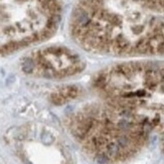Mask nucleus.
Segmentation results:
<instances>
[{
  "label": "nucleus",
  "mask_w": 164,
  "mask_h": 164,
  "mask_svg": "<svg viewBox=\"0 0 164 164\" xmlns=\"http://www.w3.org/2000/svg\"><path fill=\"white\" fill-rule=\"evenodd\" d=\"M26 164H32V163H31V162H29V161H27V162H26Z\"/></svg>",
  "instance_id": "obj_6"
},
{
  "label": "nucleus",
  "mask_w": 164,
  "mask_h": 164,
  "mask_svg": "<svg viewBox=\"0 0 164 164\" xmlns=\"http://www.w3.org/2000/svg\"><path fill=\"white\" fill-rule=\"evenodd\" d=\"M62 14L59 0H0V55L49 39Z\"/></svg>",
  "instance_id": "obj_3"
},
{
  "label": "nucleus",
  "mask_w": 164,
  "mask_h": 164,
  "mask_svg": "<svg viewBox=\"0 0 164 164\" xmlns=\"http://www.w3.org/2000/svg\"><path fill=\"white\" fill-rule=\"evenodd\" d=\"M42 140L45 144L49 145L53 142V137H52V134L49 133V132H43L42 135Z\"/></svg>",
  "instance_id": "obj_5"
},
{
  "label": "nucleus",
  "mask_w": 164,
  "mask_h": 164,
  "mask_svg": "<svg viewBox=\"0 0 164 164\" xmlns=\"http://www.w3.org/2000/svg\"><path fill=\"white\" fill-rule=\"evenodd\" d=\"M69 26L95 55L164 58V0H79Z\"/></svg>",
  "instance_id": "obj_1"
},
{
  "label": "nucleus",
  "mask_w": 164,
  "mask_h": 164,
  "mask_svg": "<svg viewBox=\"0 0 164 164\" xmlns=\"http://www.w3.org/2000/svg\"><path fill=\"white\" fill-rule=\"evenodd\" d=\"M94 88L106 101L132 113L151 116L135 119L161 135L164 150V62H129L108 67L94 78Z\"/></svg>",
  "instance_id": "obj_2"
},
{
  "label": "nucleus",
  "mask_w": 164,
  "mask_h": 164,
  "mask_svg": "<svg viewBox=\"0 0 164 164\" xmlns=\"http://www.w3.org/2000/svg\"><path fill=\"white\" fill-rule=\"evenodd\" d=\"M85 68L77 52L65 46H49L27 56L22 62L26 74L46 79H65L80 74Z\"/></svg>",
  "instance_id": "obj_4"
}]
</instances>
